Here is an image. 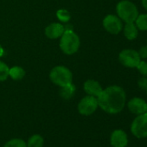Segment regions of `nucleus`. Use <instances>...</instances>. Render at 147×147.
<instances>
[{"label":"nucleus","instance_id":"f257e3e1","mask_svg":"<svg viewBox=\"0 0 147 147\" xmlns=\"http://www.w3.org/2000/svg\"><path fill=\"white\" fill-rule=\"evenodd\" d=\"M97 100L99 107L104 112L110 114H116L120 113L125 107L126 95L122 88L110 86L102 90Z\"/></svg>","mask_w":147,"mask_h":147},{"label":"nucleus","instance_id":"f03ea898","mask_svg":"<svg viewBox=\"0 0 147 147\" xmlns=\"http://www.w3.org/2000/svg\"><path fill=\"white\" fill-rule=\"evenodd\" d=\"M60 49L66 55L76 54L81 45V41L78 35L72 30H65L60 37Z\"/></svg>","mask_w":147,"mask_h":147},{"label":"nucleus","instance_id":"7ed1b4c3","mask_svg":"<svg viewBox=\"0 0 147 147\" xmlns=\"http://www.w3.org/2000/svg\"><path fill=\"white\" fill-rule=\"evenodd\" d=\"M116 11L118 17L125 24L134 23L138 16V11L136 5L129 0H122L118 3Z\"/></svg>","mask_w":147,"mask_h":147},{"label":"nucleus","instance_id":"20e7f679","mask_svg":"<svg viewBox=\"0 0 147 147\" xmlns=\"http://www.w3.org/2000/svg\"><path fill=\"white\" fill-rule=\"evenodd\" d=\"M49 79L54 84L61 88L72 83L73 75L67 67L56 66L50 71Z\"/></svg>","mask_w":147,"mask_h":147},{"label":"nucleus","instance_id":"39448f33","mask_svg":"<svg viewBox=\"0 0 147 147\" xmlns=\"http://www.w3.org/2000/svg\"><path fill=\"white\" fill-rule=\"evenodd\" d=\"M131 131L138 138H147V113L138 115L131 125Z\"/></svg>","mask_w":147,"mask_h":147},{"label":"nucleus","instance_id":"423d86ee","mask_svg":"<svg viewBox=\"0 0 147 147\" xmlns=\"http://www.w3.org/2000/svg\"><path fill=\"white\" fill-rule=\"evenodd\" d=\"M119 60L125 67H137L141 61V58L138 51L134 49H124L119 53Z\"/></svg>","mask_w":147,"mask_h":147},{"label":"nucleus","instance_id":"0eeeda50","mask_svg":"<svg viewBox=\"0 0 147 147\" xmlns=\"http://www.w3.org/2000/svg\"><path fill=\"white\" fill-rule=\"evenodd\" d=\"M98 100L96 97L87 95L81 100L78 104V111L82 115L89 116L93 114L98 108Z\"/></svg>","mask_w":147,"mask_h":147},{"label":"nucleus","instance_id":"6e6552de","mask_svg":"<svg viewBox=\"0 0 147 147\" xmlns=\"http://www.w3.org/2000/svg\"><path fill=\"white\" fill-rule=\"evenodd\" d=\"M102 24L105 30L113 35L119 34L122 30L121 19L115 15H107L103 19Z\"/></svg>","mask_w":147,"mask_h":147},{"label":"nucleus","instance_id":"1a4fd4ad","mask_svg":"<svg viewBox=\"0 0 147 147\" xmlns=\"http://www.w3.org/2000/svg\"><path fill=\"white\" fill-rule=\"evenodd\" d=\"M112 147H126L128 144V137L125 131L121 129L114 130L110 137Z\"/></svg>","mask_w":147,"mask_h":147},{"label":"nucleus","instance_id":"9d476101","mask_svg":"<svg viewBox=\"0 0 147 147\" xmlns=\"http://www.w3.org/2000/svg\"><path fill=\"white\" fill-rule=\"evenodd\" d=\"M127 107L129 111L136 115L144 113L147 110V103L144 100L138 97H134L131 99L127 103Z\"/></svg>","mask_w":147,"mask_h":147},{"label":"nucleus","instance_id":"9b49d317","mask_svg":"<svg viewBox=\"0 0 147 147\" xmlns=\"http://www.w3.org/2000/svg\"><path fill=\"white\" fill-rule=\"evenodd\" d=\"M65 31V27L60 23H53L45 29V35L49 39H57L61 36Z\"/></svg>","mask_w":147,"mask_h":147},{"label":"nucleus","instance_id":"f8f14e48","mask_svg":"<svg viewBox=\"0 0 147 147\" xmlns=\"http://www.w3.org/2000/svg\"><path fill=\"white\" fill-rule=\"evenodd\" d=\"M83 88H84V91L88 94V95H91L96 98L101 94L103 90L100 84L94 80H88L84 83Z\"/></svg>","mask_w":147,"mask_h":147},{"label":"nucleus","instance_id":"ddd939ff","mask_svg":"<svg viewBox=\"0 0 147 147\" xmlns=\"http://www.w3.org/2000/svg\"><path fill=\"white\" fill-rule=\"evenodd\" d=\"M138 30L134 23H127L124 28V35L128 40H133L138 36Z\"/></svg>","mask_w":147,"mask_h":147},{"label":"nucleus","instance_id":"4468645a","mask_svg":"<svg viewBox=\"0 0 147 147\" xmlns=\"http://www.w3.org/2000/svg\"><path fill=\"white\" fill-rule=\"evenodd\" d=\"M25 76V71L22 67L15 66L10 68L9 71V76L14 81H20Z\"/></svg>","mask_w":147,"mask_h":147},{"label":"nucleus","instance_id":"2eb2a0df","mask_svg":"<svg viewBox=\"0 0 147 147\" xmlns=\"http://www.w3.org/2000/svg\"><path fill=\"white\" fill-rule=\"evenodd\" d=\"M75 93H76V86L73 85L72 83L69 85L61 87L60 89L61 97L63 99H66V100L71 99L74 96V94H75Z\"/></svg>","mask_w":147,"mask_h":147},{"label":"nucleus","instance_id":"dca6fc26","mask_svg":"<svg viewBox=\"0 0 147 147\" xmlns=\"http://www.w3.org/2000/svg\"><path fill=\"white\" fill-rule=\"evenodd\" d=\"M27 144V147H42L44 144L43 138L39 134L32 135L29 139Z\"/></svg>","mask_w":147,"mask_h":147},{"label":"nucleus","instance_id":"f3484780","mask_svg":"<svg viewBox=\"0 0 147 147\" xmlns=\"http://www.w3.org/2000/svg\"><path fill=\"white\" fill-rule=\"evenodd\" d=\"M135 22H136V26L138 30H147V14L138 15Z\"/></svg>","mask_w":147,"mask_h":147},{"label":"nucleus","instance_id":"a211bd4d","mask_svg":"<svg viewBox=\"0 0 147 147\" xmlns=\"http://www.w3.org/2000/svg\"><path fill=\"white\" fill-rule=\"evenodd\" d=\"M10 67L6 63L0 61V82H5L9 77Z\"/></svg>","mask_w":147,"mask_h":147},{"label":"nucleus","instance_id":"6ab92c4d","mask_svg":"<svg viewBox=\"0 0 147 147\" xmlns=\"http://www.w3.org/2000/svg\"><path fill=\"white\" fill-rule=\"evenodd\" d=\"M4 147H27V144L23 139L13 138L6 142Z\"/></svg>","mask_w":147,"mask_h":147},{"label":"nucleus","instance_id":"aec40b11","mask_svg":"<svg viewBox=\"0 0 147 147\" xmlns=\"http://www.w3.org/2000/svg\"><path fill=\"white\" fill-rule=\"evenodd\" d=\"M56 17L61 22H63V23H67L71 18V15H70L69 11H67V10H64V9H61V10L57 11Z\"/></svg>","mask_w":147,"mask_h":147},{"label":"nucleus","instance_id":"412c9836","mask_svg":"<svg viewBox=\"0 0 147 147\" xmlns=\"http://www.w3.org/2000/svg\"><path fill=\"white\" fill-rule=\"evenodd\" d=\"M138 70L139 71V73L143 76L147 77V62L144 61H140L139 64L137 67Z\"/></svg>","mask_w":147,"mask_h":147},{"label":"nucleus","instance_id":"4be33fe9","mask_svg":"<svg viewBox=\"0 0 147 147\" xmlns=\"http://www.w3.org/2000/svg\"><path fill=\"white\" fill-rule=\"evenodd\" d=\"M138 85L141 89L146 91V89H147V77H145V76L141 77L138 82Z\"/></svg>","mask_w":147,"mask_h":147},{"label":"nucleus","instance_id":"5701e85b","mask_svg":"<svg viewBox=\"0 0 147 147\" xmlns=\"http://www.w3.org/2000/svg\"><path fill=\"white\" fill-rule=\"evenodd\" d=\"M140 58H143V59H145L147 58V46H144V47H141L139 51H138Z\"/></svg>","mask_w":147,"mask_h":147},{"label":"nucleus","instance_id":"b1692460","mask_svg":"<svg viewBox=\"0 0 147 147\" xmlns=\"http://www.w3.org/2000/svg\"><path fill=\"white\" fill-rule=\"evenodd\" d=\"M142 5L147 10V0H142Z\"/></svg>","mask_w":147,"mask_h":147},{"label":"nucleus","instance_id":"393cba45","mask_svg":"<svg viewBox=\"0 0 147 147\" xmlns=\"http://www.w3.org/2000/svg\"><path fill=\"white\" fill-rule=\"evenodd\" d=\"M3 55H4V49L1 45H0V57H2Z\"/></svg>","mask_w":147,"mask_h":147},{"label":"nucleus","instance_id":"a878e982","mask_svg":"<svg viewBox=\"0 0 147 147\" xmlns=\"http://www.w3.org/2000/svg\"><path fill=\"white\" fill-rule=\"evenodd\" d=\"M146 113H147V110H146Z\"/></svg>","mask_w":147,"mask_h":147},{"label":"nucleus","instance_id":"bb28decb","mask_svg":"<svg viewBox=\"0 0 147 147\" xmlns=\"http://www.w3.org/2000/svg\"><path fill=\"white\" fill-rule=\"evenodd\" d=\"M146 93H147V89H146Z\"/></svg>","mask_w":147,"mask_h":147},{"label":"nucleus","instance_id":"cd10ccee","mask_svg":"<svg viewBox=\"0 0 147 147\" xmlns=\"http://www.w3.org/2000/svg\"><path fill=\"white\" fill-rule=\"evenodd\" d=\"M146 46H147V45H146Z\"/></svg>","mask_w":147,"mask_h":147}]
</instances>
